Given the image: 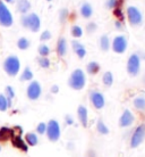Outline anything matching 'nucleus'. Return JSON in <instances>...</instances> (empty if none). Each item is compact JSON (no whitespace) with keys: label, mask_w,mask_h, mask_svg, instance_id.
<instances>
[{"label":"nucleus","mask_w":145,"mask_h":157,"mask_svg":"<svg viewBox=\"0 0 145 157\" xmlns=\"http://www.w3.org/2000/svg\"><path fill=\"white\" fill-rule=\"evenodd\" d=\"M85 83H86V76L81 68L73 71V73L68 78V86L74 90H82L85 86Z\"/></svg>","instance_id":"obj_1"},{"label":"nucleus","mask_w":145,"mask_h":157,"mask_svg":"<svg viewBox=\"0 0 145 157\" xmlns=\"http://www.w3.org/2000/svg\"><path fill=\"white\" fill-rule=\"evenodd\" d=\"M20 68V62L15 55L8 56L4 62V70L9 76H16Z\"/></svg>","instance_id":"obj_2"},{"label":"nucleus","mask_w":145,"mask_h":157,"mask_svg":"<svg viewBox=\"0 0 145 157\" xmlns=\"http://www.w3.org/2000/svg\"><path fill=\"white\" fill-rule=\"evenodd\" d=\"M20 22H22V25L24 28L30 29L32 32H38L40 30V28H41V20H40L39 15L35 14V13L23 16Z\"/></svg>","instance_id":"obj_3"},{"label":"nucleus","mask_w":145,"mask_h":157,"mask_svg":"<svg viewBox=\"0 0 145 157\" xmlns=\"http://www.w3.org/2000/svg\"><path fill=\"white\" fill-rule=\"evenodd\" d=\"M47 136L48 139L51 142H56L59 140L60 134H61V130H60V124L56 120H50L49 123L47 124Z\"/></svg>","instance_id":"obj_4"},{"label":"nucleus","mask_w":145,"mask_h":157,"mask_svg":"<svg viewBox=\"0 0 145 157\" xmlns=\"http://www.w3.org/2000/svg\"><path fill=\"white\" fill-rule=\"evenodd\" d=\"M141 70V57L137 54L129 56L127 62V72L130 76H136Z\"/></svg>","instance_id":"obj_5"},{"label":"nucleus","mask_w":145,"mask_h":157,"mask_svg":"<svg viewBox=\"0 0 145 157\" xmlns=\"http://www.w3.org/2000/svg\"><path fill=\"white\" fill-rule=\"evenodd\" d=\"M145 139V124L138 125L135 131H134L133 136L130 138V147L132 148H137Z\"/></svg>","instance_id":"obj_6"},{"label":"nucleus","mask_w":145,"mask_h":157,"mask_svg":"<svg viewBox=\"0 0 145 157\" xmlns=\"http://www.w3.org/2000/svg\"><path fill=\"white\" fill-rule=\"evenodd\" d=\"M127 17H128L129 23L133 26H138L143 22V15H142V13L138 10V8L134 7V6H129V7L127 8Z\"/></svg>","instance_id":"obj_7"},{"label":"nucleus","mask_w":145,"mask_h":157,"mask_svg":"<svg viewBox=\"0 0 145 157\" xmlns=\"http://www.w3.org/2000/svg\"><path fill=\"white\" fill-rule=\"evenodd\" d=\"M0 25L5 28H9L13 25V16L12 13L4 2L0 1Z\"/></svg>","instance_id":"obj_8"},{"label":"nucleus","mask_w":145,"mask_h":157,"mask_svg":"<svg viewBox=\"0 0 145 157\" xmlns=\"http://www.w3.org/2000/svg\"><path fill=\"white\" fill-rule=\"evenodd\" d=\"M26 94L30 100H38L42 94V86L38 81H32L26 89Z\"/></svg>","instance_id":"obj_9"},{"label":"nucleus","mask_w":145,"mask_h":157,"mask_svg":"<svg viewBox=\"0 0 145 157\" xmlns=\"http://www.w3.org/2000/svg\"><path fill=\"white\" fill-rule=\"evenodd\" d=\"M90 100L92 102V105L96 109H102L104 105H106V99L104 96L100 92V91H91L90 92Z\"/></svg>","instance_id":"obj_10"},{"label":"nucleus","mask_w":145,"mask_h":157,"mask_svg":"<svg viewBox=\"0 0 145 157\" xmlns=\"http://www.w3.org/2000/svg\"><path fill=\"white\" fill-rule=\"evenodd\" d=\"M127 39L124 36H117L112 41V49L116 54H124L127 49Z\"/></svg>","instance_id":"obj_11"},{"label":"nucleus","mask_w":145,"mask_h":157,"mask_svg":"<svg viewBox=\"0 0 145 157\" xmlns=\"http://www.w3.org/2000/svg\"><path fill=\"white\" fill-rule=\"evenodd\" d=\"M134 121H135V117H134L133 113L129 109H126L119 118V126L120 128H128L133 124Z\"/></svg>","instance_id":"obj_12"},{"label":"nucleus","mask_w":145,"mask_h":157,"mask_svg":"<svg viewBox=\"0 0 145 157\" xmlns=\"http://www.w3.org/2000/svg\"><path fill=\"white\" fill-rule=\"evenodd\" d=\"M77 116H78V120L81 122L84 128H86L87 124H89V112H87V108L83 105H79L78 108H77Z\"/></svg>","instance_id":"obj_13"},{"label":"nucleus","mask_w":145,"mask_h":157,"mask_svg":"<svg viewBox=\"0 0 145 157\" xmlns=\"http://www.w3.org/2000/svg\"><path fill=\"white\" fill-rule=\"evenodd\" d=\"M12 144L14 147H16V148H18V149H20V150H23V151H25V153H27L28 151L27 144L20 138V136H13Z\"/></svg>","instance_id":"obj_14"},{"label":"nucleus","mask_w":145,"mask_h":157,"mask_svg":"<svg viewBox=\"0 0 145 157\" xmlns=\"http://www.w3.org/2000/svg\"><path fill=\"white\" fill-rule=\"evenodd\" d=\"M71 46H73V49L76 52V55L78 56V58H84L85 57V55H86V49H85V47L83 46L82 43L74 40L71 42Z\"/></svg>","instance_id":"obj_15"},{"label":"nucleus","mask_w":145,"mask_h":157,"mask_svg":"<svg viewBox=\"0 0 145 157\" xmlns=\"http://www.w3.org/2000/svg\"><path fill=\"white\" fill-rule=\"evenodd\" d=\"M57 52L60 57H63V56L67 54V42L65 38H59L58 42H57Z\"/></svg>","instance_id":"obj_16"},{"label":"nucleus","mask_w":145,"mask_h":157,"mask_svg":"<svg viewBox=\"0 0 145 157\" xmlns=\"http://www.w3.org/2000/svg\"><path fill=\"white\" fill-rule=\"evenodd\" d=\"M31 9V2L28 0H17V10L22 14H26Z\"/></svg>","instance_id":"obj_17"},{"label":"nucleus","mask_w":145,"mask_h":157,"mask_svg":"<svg viewBox=\"0 0 145 157\" xmlns=\"http://www.w3.org/2000/svg\"><path fill=\"white\" fill-rule=\"evenodd\" d=\"M25 141H26L27 146L34 147V146L38 145V142H39V138H38L36 133H34V132H27V133L25 134Z\"/></svg>","instance_id":"obj_18"},{"label":"nucleus","mask_w":145,"mask_h":157,"mask_svg":"<svg viewBox=\"0 0 145 157\" xmlns=\"http://www.w3.org/2000/svg\"><path fill=\"white\" fill-rule=\"evenodd\" d=\"M93 14V8L89 2H84L81 7V15L84 17V18H90Z\"/></svg>","instance_id":"obj_19"},{"label":"nucleus","mask_w":145,"mask_h":157,"mask_svg":"<svg viewBox=\"0 0 145 157\" xmlns=\"http://www.w3.org/2000/svg\"><path fill=\"white\" fill-rule=\"evenodd\" d=\"M13 136H14L13 129L5 128V126L0 129V141H7L8 139H12Z\"/></svg>","instance_id":"obj_20"},{"label":"nucleus","mask_w":145,"mask_h":157,"mask_svg":"<svg viewBox=\"0 0 145 157\" xmlns=\"http://www.w3.org/2000/svg\"><path fill=\"white\" fill-rule=\"evenodd\" d=\"M134 107L138 110H145V97L143 96H138L134 99Z\"/></svg>","instance_id":"obj_21"},{"label":"nucleus","mask_w":145,"mask_h":157,"mask_svg":"<svg viewBox=\"0 0 145 157\" xmlns=\"http://www.w3.org/2000/svg\"><path fill=\"white\" fill-rule=\"evenodd\" d=\"M86 71H87V73L91 75L96 74V73L100 71V65H99L98 62H90L86 66Z\"/></svg>","instance_id":"obj_22"},{"label":"nucleus","mask_w":145,"mask_h":157,"mask_svg":"<svg viewBox=\"0 0 145 157\" xmlns=\"http://www.w3.org/2000/svg\"><path fill=\"white\" fill-rule=\"evenodd\" d=\"M102 82L106 86H112V83H114V75L110 71L106 72L103 76H102Z\"/></svg>","instance_id":"obj_23"},{"label":"nucleus","mask_w":145,"mask_h":157,"mask_svg":"<svg viewBox=\"0 0 145 157\" xmlns=\"http://www.w3.org/2000/svg\"><path fill=\"white\" fill-rule=\"evenodd\" d=\"M30 46H31V42H30V40L27 38L23 36V38H20L18 41H17V47L20 48V50H26V49L30 48Z\"/></svg>","instance_id":"obj_24"},{"label":"nucleus","mask_w":145,"mask_h":157,"mask_svg":"<svg viewBox=\"0 0 145 157\" xmlns=\"http://www.w3.org/2000/svg\"><path fill=\"white\" fill-rule=\"evenodd\" d=\"M100 47L103 51H108L110 48V39L108 36H102L100 38Z\"/></svg>","instance_id":"obj_25"},{"label":"nucleus","mask_w":145,"mask_h":157,"mask_svg":"<svg viewBox=\"0 0 145 157\" xmlns=\"http://www.w3.org/2000/svg\"><path fill=\"white\" fill-rule=\"evenodd\" d=\"M96 130H98L99 133L101 134H108L109 133V128L107 126V124H104V122L102 120H99L96 123Z\"/></svg>","instance_id":"obj_26"},{"label":"nucleus","mask_w":145,"mask_h":157,"mask_svg":"<svg viewBox=\"0 0 145 157\" xmlns=\"http://www.w3.org/2000/svg\"><path fill=\"white\" fill-rule=\"evenodd\" d=\"M32 78H33V72L30 67H25L23 74L20 75V81H31Z\"/></svg>","instance_id":"obj_27"},{"label":"nucleus","mask_w":145,"mask_h":157,"mask_svg":"<svg viewBox=\"0 0 145 157\" xmlns=\"http://www.w3.org/2000/svg\"><path fill=\"white\" fill-rule=\"evenodd\" d=\"M9 108V104H8V99L5 94H0V112H6Z\"/></svg>","instance_id":"obj_28"},{"label":"nucleus","mask_w":145,"mask_h":157,"mask_svg":"<svg viewBox=\"0 0 145 157\" xmlns=\"http://www.w3.org/2000/svg\"><path fill=\"white\" fill-rule=\"evenodd\" d=\"M122 2H124V0H108L106 2V6L110 9H114V8L120 7Z\"/></svg>","instance_id":"obj_29"},{"label":"nucleus","mask_w":145,"mask_h":157,"mask_svg":"<svg viewBox=\"0 0 145 157\" xmlns=\"http://www.w3.org/2000/svg\"><path fill=\"white\" fill-rule=\"evenodd\" d=\"M38 51H39L40 56L47 57V56L50 54V48L48 47L47 44H40L39 48H38Z\"/></svg>","instance_id":"obj_30"},{"label":"nucleus","mask_w":145,"mask_h":157,"mask_svg":"<svg viewBox=\"0 0 145 157\" xmlns=\"http://www.w3.org/2000/svg\"><path fill=\"white\" fill-rule=\"evenodd\" d=\"M71 36H74V38H81L83 36V30L81 26L78 25H74L73 28H71Z\"/></svg>","instance_id":"obj_31"},{"label":"nucleus","mask_w":145,"mask_h":157,"mask_svg":"<svg viewBox=\"0 0 145 157\" xmlns=\"http://www.w3.org/2000/svg\"><path fill=\"white\" fill-rule=\"evenodd\" d=\"M114 15L118 18L119 22H122L124 23V20H125V16H124V13H122V9L120 7L114 8Z\"/></svg>","instance_id":"obj_32"},{"label":"nucleus","mask_w":145,"mask_h":157,"mask_svg":"<svg viewBox=\"0 0 145 157\" xmlns=\"http://www.w3.org/2000/svg\"><path fill=\"white\" fill-rule=\"evenodd\" d=\"M5 96L7 97L8 99H12L15 97V90H14V88L10 86H7L5 88Z\"/></svg>","instance_id":"obj_33"},{"label":"nucleus","mask_w":145,"mask_h":157,"mask_svg":"<svg viewBox=\"0 0 145 157\" xmlns=\"http://www.w3.org/2000/svg\"><path fill=\"white\" fill-rule=\"evenodd\" d=\"M69 15V12L67 10L66 8H63V9H60V12H59V18H60V22L61 23H65L67 20V17Z\"/></svg>","instance_id":"obj_34"},{"label":"nucleus","mask_w":145,"mask_h":157,"mask_svg":"<svg viewBox=\"0 0 145 157\" xmlns=\"http://www.w3.org/2000/svg\"><path fill=\"white\" fill-rule=\"evenodd\" d=\"M39 65L42 68H48V67H50V60L47 58V57H40L39 58Z\"/></svg>","instance_id":"obj_35"},{"label":"nucleus","mask_w":145,"mask_h":157,"mask_svg":"<svg viewBox=\"0 0 145 157\" xmlns=\"http://www.w3.org/2000/svg\"><path fill=\"white\" fill-rule=\"evenodd\" d=\"M36 132L39 134H44L45 132H47V124L44 123V122H41V123H39L38 124V126H36Z\"/></svg>","instance_id":"obj_36"},{"label":"nucleus","mask_w":145,"mask_h":157,"mask_svg":"<svg viewBox=\"0 0 145 157\" xmlns=\"http://www.w3.org/2000/svg\"><path fill=\"white\" fill-rule=\"evenodd\" d=\"M51 38V33L50 31H43L40 36V40L41 41H47V40H50Z\"/></svg>","instance_id":"obj_37"},{"label":"nucleus","mask_w":145,"mask_h":157,"mask_svg":"<svg viewBox=\"0 0 145 157\" xmlns=\"http://www.w3.org/2000/svg\"><path fill=\"white\" fill-rule=\"evenodd\" d=\"M96 30V24L95 23H89L86 25V32H89V33H93V32Z\"/></svg>","instance_id":"obj_38"},{"label":"nucleus","mask_w":145,"mask_h":157,"mask_svg":"<svg viewBox=\"0 0 145 157\" xmlns=\"http://www.w3.org/2000/svg\"><path fill=\"white\" fill-rule=\"evenodd\" d=\"M65 118H66V123L68 124V125L74 124V120H73V117H71V115H66V116H65Z\"/></svg>","instance_id":"obj_39"},{"label":"nucleus","mask_w":145,"mask_h":157,"mask_svg":"<svg viewBox=\"0 0 145 157\" xmlns=\"http://www.w3.org/2000/svg\"><path fill=\"white\" fill-rule=\"evenodd\" d=\"M114 24H116V28H117V30H124V23H122V22H119V21H117Z\"/></svg>","instance_id":"obj_40"},{"label":"nucleus","mask_w":145,"mask_h":157,"mask_svg":"<svg viewBox=\"0 0 145 157\" xmlns=\"http://www.w3.org/2000/svg\"><path fill=\"white\" fill-rule=\"evenodd\" d=\"M51 92H52V94H57V92H59V86H57V84L52 86H51Z\"/></svg>","instance_id":"obj_41"},{"label":"nucleus","mask_w":145,"mask_h":157,"mask_svg":"<svg viewBox=\"0 0 145 157\" xmlns=\"http://www.w3.org/2000/svg\"><path fill=\"white\" fill-rule=\"evenodd\" d=\"M6 1H7V2H13L14 0H6Z\"/></svg>","instance_id":"obj_42"},{"label":"nucleus","mask_w":145,"mask_h":157,"mask_svg":"<svg viewBox=\"0 0 145 157\" xmlns=\"http://www.w3.org/2000/svg\"><path fill=\"white\" fill-rule=\"evenodd\" d=\"M0 150H1V147H0Z\"/></svg>","instance_id":"obj_43"},{"label":"nucleus","mask_w":145,"mask_h":157,"mask_svg":"<svg viewBox=\"0 0 145 157\" xmlns=\"http://www.w3.org/2000/svg\"><path fill=\"white\" fill-rule=\"evenodd\" d=\"M48 1H50V0H48Z\"/></svg>","instance_id":"obj_44"}]
</instances>
